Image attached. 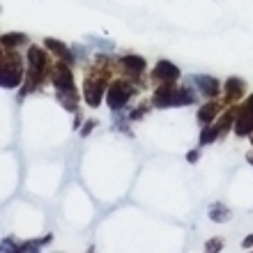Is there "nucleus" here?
I'll return each instance as SVG.
<instances>
[{
	"instance_id": "20e7f679",
	"label": "nucleus",
	"mask_w": 253,
	"mask_h": 253,
	"mask_svg": "<svg viewBox=\"0 0 253 253\" xmlns=\"http://www.w3.org/2000/svg\"><path fill=\"white\" fill-rule=\"evenodd\" d=\"M133 92H136V87L129 83V81H115L113 85L108 87V94H106V104L113 111H118V108H122L126 104V101L133 97Z\"/></svg>"
},
{
	"instance_id": "ddd939ff",
	"label": "nucleus",
	"mask_w": 253,
	"mask_h": 253,
	"mask_svg": "<svg viewBox=\"0 0 253 253\" xmlns=\"http://www.w3.org/2000/svg\"><path fill=\"white\" fill-rule=\"evenodd\" d=\"M230 216H233V212H230L223 203H214V205L210 207V219L212 221H228Z\"/></svg>"
},
{
	"instance_id": "412c9836",
	"label": "nucleus",
	"mask_w": 253,
	"mask_h": 253,
	"mask_svg": "<svg viewBox=\"0 0 253 253\" xmlns=\"http://www.w3.org/2000/svg\"><path fill=\"white\" fill-rule=\"evenodd\" d=\"M251 143H253V136H251Z\"/></svg>"
},
{
	"instance_id": "6ab92c4d",
	"label": "nucleus",
	"mask_w": 253,
	"mask_h": 253,
	"mask_svg": "<svg viewBox=\"0 0 253 253\" xmlns=\"http://www.w3.org/2000/svg\"><path fill=\"white\" fill-rule=\"evenodd\" d=\"M242 247H244V249H251V247H253V235H249L247 240H244V244H242Z\"/></svg>"
},
{
	"instance_id": "423d86ee",
	"label": "nucleus",
	"mask_w": 253,
	"mask_h": 253,
	"mask_svg": "<svg viewBox=\"0 0 253 253\" xmlns=\"http://www.w3.org/2000/svg\"><path fill=\"white\" fill-rule=\"evenodd\" d=\"M53 85H55V90H58V94H60L62 101H67V97L74 101V79H72V74H69V69H67L65 65L55 69Z\"/></svg>"
},
{
	"instance_id": "f257e3e1",
	"label": "nucleus",
	"mask_w": 253,
	"mask_h": 253,
	"mask_svg": "<svg viewBox=\"0 0 253 253\" xmlns=\"http://www.w3.org/2000/svg\"><path fill=\"white\" fill-rule=\"evenodd\" d=\"M193 104V92L187 87H175L173 83H164V85L154 92V106L170 108V106H189Z\"/></svg>"
},
{
	"instance_id": "4468645a",
	"label": "nucleus",
	"mask_w": 253,
	"mask_h": 253,
	"mask_svg": "<svg viewBox=\"0 0 253 253\" xmlns=\"http://www.w3.org/2000/svg\"><path fill=\"white\" fill-rule=\"evenodd\" d=\"M44 44H46V48H51L53 53H58V55H60L62 60L72 62V53H69V48H67V46H62V44H60V42H58V40H46V42H44Z\"/></svg>"
},
{
	"instance_id": "dca6fc26",
	"label": "nucleus",
	"mask_w": 253,
	"mask_h": 253,
	"mask_svg": "<svg viewBox=\"0 0 253 253\" xmlns=\"http://www.w3.org/2000/svg\"><path fill=\"white\" fill-rule=\"evenodd\" d=\"M214 138H219V129H216V126H207L205 125L203 136H200V143H203V145H207V143H212Z\"/></svg>"
},
{
	"instance_id": "7ed1b4c3",
	"label": "nucleus",
	"mask_w": 253,
	"mask_h": 253,
	"mask_svg": "<svg viewBox=\"0 0 253 253\" xmlns=\"http://www.w3.org/2000/svg\"><path fill=\"white\" fill-rule=\"evenodd\" d=\"M28 62H30V69H28V90H33L37 83L42 81V76H44V69H46V55H44V51L37 46H30V51H28Z\"/></svg>"
},
{
	"instance_id": "39448f33",
	"label": "nucleus",
	"mask_w": 253,
	"mask_h": 253,
	"mask_svg": "<svg viewBox=\"0 0 253 253\" xmlns=\"http://www.w3.org/2000/svg\"><path fill=\"white\" fill-rule=\"evenodd\" d=\"M235 133L237 136H249L253 133V94L247 99V104L235 115Z\"/></svg>"
},
{
	"instance_id": "6e6552de",
	"label": "nucleus",
	"mask_w": 253,
	"mask_h": 253,
	"mask_svg": "<svg viewBox=\"0 0 253 253\" xmlns=\"http://www.w3.org/2000/svg\"><path fill=\"white\" fill-rule=\"evenodd\" d=\"M189 81H191V85H196V90H198L200 94H205L210 99H214L221 90L216 79H212V76H189Z\"/></svg>"
},
{
	"instance_id": "9b49d317",
	"label": "nucleus",
	"mask_w": 253,
	"mask_h": 253,
	"mask_svg": "<svg viewBox=\"0 0 253 253\" xmlns=\"http://www.w3.org/2000/svg\"><path fill=\"white\" fill-rule=\"evenodd\" d=\"M244 90H247V85H244V81L242 79H228V83H226V99L228 101L240 99L242 94H244Z\"/></svg>"
},
{
	"instance_id": "f8f14e48",
	"label": "nucleus",
	"mask_w": 253,
	"mask_h": 253,
	"mask_svg": "<svg viewBox=\"0 0 253 253\" xmlns=\"http://www.w3.org/2000/svg\"><path fill=\"white\" fill-rule=\"evenodd\" d=\"M216 113H219V106H216L214 101H210V104H205V106H200L198 118H200V122H203V125H210V122H214Z\"/></svg>"
},
{
	"instance_id": "a211bd4d",
	"label": "nucleus",
	"mask_w": 253,
	"mask_h": 253,
	"mask_svg": "<svg viewBox=\"0 0 253 253\" xmlns=\"http://www.w3.org/2000/svg\"><path fill=\"white\" fill-rule=\"evenodd\" d=\"M187 159L191 161V164H193V161H198V150H191V152H189V157H187Z\"/></svg>"
},
{
	"instance_id": "0eeeda50",
	"label": "nucleus",
	"mask_w": 253,
	"mask_h": 253,
	"mask_svg": "<svg viewBox=\"0 0 253 253\" xmlns=\"http://www.w3.org/2000/svg\"><path fill=\"white\" fill-rule=\"evenodd\" d=\"M152 79L161 81V83H175V81L180 79V69H177V65H173V62L159 60L152 72Z\"/></svg>"
},
{
	"instance_id": "aec40b11",
	"label": "nucleus",
	"mask_w": 253,
	"mask_h": 253,
	"mask_svg": "<svg viewBox=\"0 0 253 253\" xmlns=\"http://www.w3.org/2000/svg\"><path fill=\"white\" fill-rule=\"evenodd\" d=\"M247 159H249V164H253V154H249V157H247Z\"/></svg>"
},
{
	"instance_id": "f3484780",
	"label": "nucleus",
	"mask_w": 253,
	"mask_h": 253,
	"mask_svg": "<svg viewBox=\"0 0 253 253\" xmlns=\"http://www.w3.org/2000/svg\"><path fill=\"white\" fill-rule=\"evenodd\" d=\"M221 249V240H210L205 244V251H219Z\"/></svg>"
},
{
	"instance_id": "1a4fd4ad",
	"label": "nucleus",
	"mask_w": 253,
	"mask_h": 253,
	"mask_svg": "<svg viewBox=\"0 0 253 253\" xmlns=\"http://www.w3.org/2000/svg\"><path fill=\"white\" fill-rule=\"evenodd\" d=\"M101 97H104V81L90 79L85 81V101L90 106H99Z\"/></svg>"
},
{
	"instance_id": "f03ea898",
	"label": "nucleus",
	"mask_w": 253,
	"mask_h": 253,
	"mask_svg": "<svg viewBox=\"0 0 253 253\" xmlns=\"http://www.w3.org/2000/svg\"><path fill=\"white\" fill-rule=\"evenodd\" d=\"M21 83V60L19 55H5L0 58V85L16 87Z\"/></svg>"
},
{
	"instance_id": "9d476101",
	"label": "nucleus",
	"mask_w": 253,
	"mask_h": 253,
	"mask_svg": "<svg viewBox=\"0 0 253 253\" xmlns=\"http://www.w3.org/2000/svg\"><path fill=\"white\" fill-rule=\"evenodd\" d=\"M120 65L131 79H138L140 74L145 72V60H143L140 55H125L120 60Z\"/></svg>"
},
{
	"instance_id": "2eb2a0df",
	"label": "nucleus",
	"mask_w": 253,
	"mask_h": 253,
	"mask_svg": "<svg viewBox=\"0 0 253 253\" xmlns=\"http://www.w3.org/2000/svg\"><path fill=\"white\" fill-rule=\"evenodd\" d=\"M0 42H2L7 48H12V46H19V44H28V37L26 35H5Z\"/></svg>"
}]
</instances>
